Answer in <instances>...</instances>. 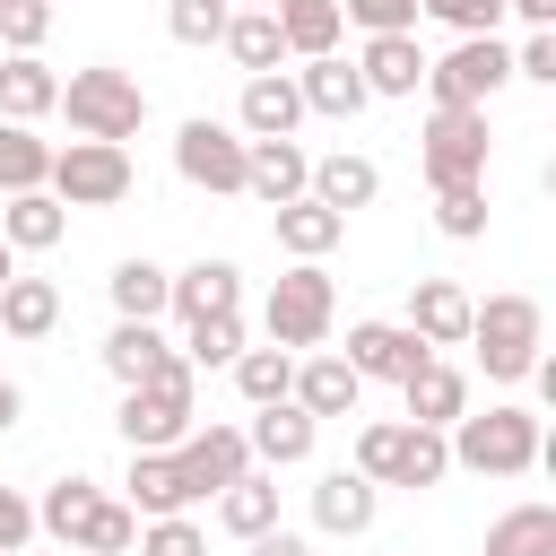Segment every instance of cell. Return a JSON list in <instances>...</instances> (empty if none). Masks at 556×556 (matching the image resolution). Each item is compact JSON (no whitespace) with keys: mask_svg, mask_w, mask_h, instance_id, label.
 <instances>
[{"mask_svg":"<svg viewBox=\"0 0 556 556\" xmlns=\"http://www.w3.org/2000/svg\"><path fill=\"white\" fill-rule=\"evenodd\" d=\"M443 452H452V469H478V478H521V469H539V460H547V434H539V408L495 400L486 417H452Z\"/></svg>","mask_w":556,"mask_h":556,"instance_id":"cell-1","label":"cell"},{"mask_svg":"<svg viewBox=\"0 0 556 556\" xmlns=\"http://www.w3.org/2000/svg\"><path fill=\"white\" fill-rule=\"evenodd\" d=\"M113 426H122L130 452H174V443L200 426V374L182 365V348H174L139 391H122V417H113Z\"/></svg>","mask_w":556,"mask_h":556,"instance_id":"cell-2","label":"cell"},{"mask_svg":"<svg viewBox=\"0 0 556 556\" xmlns=\"http://www.w3.org/2000/svg\"><path fill=\"white\" fill-rule=\"evenodd\" d=\"M469 348H478L486 382H530V365L547 348L539 295H486V304H469Z\"/></svg>","mask_w":556,"mask_h":556,"instance_id":"cell-3","label":"cell"},{"mask_svg":"<svg viewBox=\"0 0 556 556\" xmlns=\"http://www.w3.org/2000/svg\"><path fill=\"white\" fill-rule=\"evenodd\" d=\"M61 113H70V130H78V139H113V148H130V139H139V122H148V87H139L130 70L96 61V70H70Z\"/></svg>","mask_w":556,"mask_h":556,"instance_id":"cell-4","label":"cell"},{"mask_svg":"<svg viewBox=\"0 0 556 556\" xmlns=\"http://www.w3.org/2000/svg\"><path fill=\"white\" fill-rule=\"evenodd\" d=\"M261 321H269V348H287V356H313V348L330 339V321H339V287H330V269H321V261H295V269H278V278H269V304H261Z\"/></svg>","mask_w":556,"mask_h":556,"instance_id":"cell-5","label":"cell"},{"mask_svg":"<svg viewBox=\"0 0 556 556\" xmlns=\"http://www.w3.org/2000/svg\"><path fill=\"white\" fill-rule=\"evenodd\" d=\"M130 148H113V139H70V148H52V174H43V191L61 200V208H113V200H130Z\"/></svg>","mask_w":556,"mask_h":556,"instance_id":"cell-6","label":"cell"},{"mask_svg":"<svg viewBox=\"0 0 556 556\" xmlns=\"http://www.w3.org/2000/svg\"><path fill=\"white\" fill-rule=\"evenodd\" d=\"M486 113H460V104H434L426 113V139H417V165L434 191H460V182H486Z\"/></svg>","mask_w":556,"mask_h":556,"instance_id":"cell-7","label":"cell"},{"mask_svg":"<svg viewBox=\"0 0 556 556\" xmlns=\"http://www.w3.org/2000/svg\"><path fill=\"white\" fill-rule=\"evenodd\" d=\"M513 78V52L495 35H460L443 61H426V96L434 104H460V113H486V96Z\"/></svg>","mask_w":556,"mask_h":556,"instance_id":"cell-8","label":"cell"},{"mask_svg":"<svg viewBox=\"0 0 556 556\" xmlns=\"http://www.w3.org/2000/svg\"><path fill=\"white\" fill-rule=\"evenodd\" d=\"M243 148H252V139H243L235 122L191 113V122L174 130V174H182L191 191H217V200H226V191H243Z\"/></svg>","mask_w":556,"mask_h":556,"instance_id":"cell-9","label":"cell"},{"mask_svg":"<svg viewBox=\"0 0 556 556\" xmlns=\"http://www.w3.org/2000/svg\"><path fill=\"white\" fill-rule=\"evenodd\" d=\"M174 469H182V486H191V504H200V495H226V486L252 469V443H243V426H191V434L174 443Z\"/></svg>","mask_w":556,"mask_h":556,"instance_id":"cell-10","label":"cell"},{"mask_svg":"<svg viewBox=\"0 0 556 556\" xmlns=\"http://www.w3.org/2000/svg\"><path fill=\"white\" fill-rule=\"evenodd\" d=\"M426 356H434V348H426L408 321H348V365H356V382H408Z\"/></svg>","mask_w":556,"mask_h":556,"instance_id":"cell-11","label":"cell"},{"mask_svg":"<svg viewBox=\"0 0 556 556\" xmlns=\"http://www.w3.org/2000/svg\"><path fill=\"white\" fill-rule=\"evenodd\" d=\"M243 304V269L235 261H191V269H174L165 278V313L191 330V321H208V313H235Z\"/></svg>","mask_w":556,"mask_h":556,"instance_id":"cell-12","label":"cell"},{"mask_svg":"<svg viewBox=\"0 0 556 556\" xmlns=\"http://www.w3.org/2000/svg\"><path fill=\"white\" fill-rule=\"evenodd\" d=\"M304 182H313V156H304L295 139H252V148H243V191H252L261 208L304 200Z\"/></svg>","mask_w":556,"mask_h":556,"instance_id":"cell-13","label":"cell"},{"mask_svg":"<svg viewBox=\"0 0 556 556\" xmlns=\"http://www.w3.org/2000/svg\"><path fill=\"white\" fill-rule=\"evenodd\" d=\"M287 400H295V408H304V417L321 426V417H356V400H365V382H356V365H348V356H330V348H313V356L295 365V391H287Z\"/></svg>","mask_w":556,"mask_h":556,"instance_id":"cell-14","label":"cell"},{"mask_svg":"<svg viewBox=\"0 0 556 556\" xmlns=\"http://www.w3.org/2000/svg\"><path fill=\"white\" fill-rule=\"evenodd\" d=\"M295 122H304V96H295L287 70L243 78V104H235V130H243V139H295Z\"/></svg>","mask_w":556,"mask_h":556,"instance_id":"cell-15","label":"cell"},{"mask_svg":"<svg viewBox=\"0 0 556 556\" xmlns=\"http://www.w3.org/2000/svg\"><path fill=\"white\" fill-rule=\"evenodd\" d=\"M374 513H382V486L356 478V469H330V478L313 486V530H330V539H365Z\"/></svg>","mask_w":556,"mask_h":556,"instance_id":"cell-16","label":"cell"},{"mask_svg":"<svg viewBox=\"0 0 556 556\" xmlns=\"http://www.w3.org/2000/svg\"><path fill=\"white\" fill-rule=\"evenodd\" d=\"M408 330L426 348H460L469 339V287L460 278H417L408 287Z\"/></svg>","mask_w":556,"mask_h":556,"instance_id":"cell-17","label":"cell"},{"mask_svg":"<svg viewBox=\"0 0 556 556\" xmlns=\"http://www.w3.org/2000/svg\"><path fill=\"white\" fill-rule=\"evenodd\" d=\"M313 434H321V426H313L295 400H269V408L243 426V443H252L261 469H295V460H313Z\"/></svg>","mask_w":556,"mask_h":556,"instance_id":"cell-18","label":"cell"},{"mask_svg":"<svg viewBox=\"0 0 556 556\" xmlns=\"http://www.w3.org/2000/svg\"><path fill=\"white\" fill-rule=\"evenodd\" d=\"M356 78H365V96H417V87H426V52H417V35H365Z\"/></svg>","mask_w":556,"mask_h":556,"instance_id":"cell-19","label":"cell"},{"mask_svg":"<svg viewBox=\"0 0 556 556\" xmlns=\"http://www.w3.org/2000/svg\"><path fill=\"white\" fill-rule=\"evenodd\" d=\"M295 96H304V113H330V122H356V113L374 104L365 78H356V61H339V52L304 61V70H295Z\"/></svg>","mask_w":556,"mask_h":556,"instance_id":"cell-20","label":"cell"},{"mask_svg":"<svg viewBox=\"0 0 556 556\" xmlns=\"http://www.w3.org/2000/svg\"><path fill=\"white\" fill-rule=\"evenodd\" d=\"M122 504L139 521H165V513H191V486L174 469V452H130V478H122Z\"/></svg>","mask_w":556,"mask_h":556,"instance_id":"cell-21","label":"cell"},{"mask_svg":"<svg viewBox=\"0 0 556 556\" xmlns=\"http://www.w3.org/2000/svg\"><path fill=\"white\" fill-rule=\"evenodd\" d=\"M304 191H313L330 217H348V208H374V191H382V165L339 148V156H313V182H304Z\"/></svg>","mask_w":556,"mask_h":556,"instance_id":"cell-22","label":"cell"},{"mask_svg":"<svg viewBox=\"0 0 556 556\" xmlns=\"http://www.w3.org/2000/svg\"><path fill=\"white\" fill-rule=\"evenodd\" d=\"M269 235H278V252H295V261H330V252H339V235H348V217H330V208L304 191V200L269 208Z\"/></svg>","mask_w":556,"mask_h":556,"instance_id":"cell-23","label":"cell"},{"mask_svg":"<svg viewBox=\"0 0 556 556\" xmlns=\"http://www.w3.org/2000/svg\"><path fill=\"white\" fill-rule=\"evenodd\" d=\"M400 400H408V426H452V417H469V382H460L443 356H426V365L400 382Z\"/></svg>","mask_w":556,"mask_h":556,"instance_id":"cell-24","label":"cell"},{"mask_svg":"<svg viewBox=\"0 0 556 556\" xmlns=\"http://www.w3.org/2000/svg\"><path fill=\"white\" fill-rule=\"evenodd\" d=\"M61 104V78L35 52H0V122H43Z\"/></svg>","mask_w":556,"mask_h":556,"instance_id":"cell-25","label":"cell"},{"mask_svg":"<svg viewBox=\"0 0 556 556\" xmlns=\"http://www.w3.org/2000/svg\"><path fill=\"white\" fill-rule=\"evenodd\" d=\"M269 17H278V43H287V52H304V61L339 52V35H348L339 0H269Z\"/></svg>","mask_w":556,"mask_h":556,"instance_id":"cell-26","label":"cell"},{"mask_svg":"<svg viewBox=\"0 0 556 556\" xmlns=\"http://www.w3.org/2000/svg\"><path fill=\"white\" fill-rule=\"evenodd\" d=\"M217 530H226V539H261V530H278V478H269V469H243V478L217 495Z\"/></svg>","mask_w":556,"mask_h":556,"instance_id":"cell-27","label":"cell"},{"mask_svg":"<svg viewBox=\"0 0 556 556\" xmlns=\"http://www.w3.org/2000/svg\"><path fill=\"white\" fill-rule=\"evenodd\" d=\"M61 235H70V208H61L52 191H17V200L0 208V243H9V252H52Z\"/></svg>","mask_w":556,"mask_h":556,"instance_id":"cell-28","label":"cell"},{"mask_svg":"<svg viewBox=\"0 0 556 556\" xmlns=\"http://www.w3.org/2000/svg\"><path fill=\"white\" fill-rule=\"evenodd\" d=\"M165 356H174V348H165V330H156V321H113V339H104V374H113L122 391H139Z\"/></svg>","mask_w":556,"mask_h":556,"instance_id":"cell-29","label":"cell"},{"mask_svg":"<svg viewBox=\"0 0 556 556\" xmlns=\"http://www.w3.org/2000/svg\"><path fill=\"white\" fill-rule=\"evenodd\" d=\"M443 469H452V452H443V426H408V417H400V443H391V469H382V486H443Z\"/></svg>","mask_w":556,"mask_h":556,"instance_id":"cell-30","label":"cell"},{"mask_svg":"<svg viewBox=\"0 0 556 556\" xmlns=\"http://www.w3.org/2000/svg\"><path fill=\"white\" fill-rule=\"evenodd\" d=\"M52 321H61V287L52 278H9L0 287V330L9 339H52Z\"/></svg>","mask_w":556,"mask_h":556,"instance_id":"cell-31","label":"cell"},{"mask_svg":"<svg viewBox=\"0 0 556 556\" xmlns=\"http://www.w3.org/2000/svg\"><path fill=\"white\" fill-rule=\"evenodd\" d=\"M486 556H556V504H513L486 521Z\"/></svg>","mask_w":556,"mask_h":556,"instance_id":"cell-32","label":"cell"},{"mask_svg":"<svg viewBox=\"0 0 556 556\" xmlns=\"http://www.w3.org/2000/svg\"><path fill=\"white\" fill-rule=\"evenodd\" d=\"M96 504H104V486L70 469V478H52V486H43V504H35V530H52V539L70 547V539H78V521H87Z\"/></svg>","mask_w":556,"mask_h":556,"instance_id":"cell-33","label":"cell"},{"mask_svg":"<svg viewBox=\"0 0 556 556\" xmlns=\"http://www.w3.org/2000/svg\"><path fill=\"white\" fill-rule=\"evenodd\" d=\"M43 174H52V148H43L26 122H0V200L43 191Z\"/></svg>","mask_w":556,"mask_h":556,"instance_id":"cell-34","label":"cell"},{"mask_svg":"<svg viewBox=\"0 0 556 556\" xmlns=\"http://www.w3.org/2000/svg\"><path fill=\"white\" fill-rule=\"evenodd\" d=\"M217 43H226V52L243 61V78H261V70H278V52H287V43H278V17H269V9H235Z\"/></svg>","mask_w":556,"mask_h":556,"instance_id":"cell-35","label":"cell"},{"mask_svg":"<svg viewBox=\"0 0 556 556\" xmlns=\"http://www.w3.org/2000/svg\"><path fill=\"white\" fill-rule=\"evenodd\" d=\"M165 278L174 269H156V261H113V278H104L113 287V313L122 321H156L165 313Z\"/></svg>","mask_w":556,"mask_h":556,"instance_id":"cell-36","label":"cell"},{"mask_svg":"<svg viewBox=\"0 0 556 556\" xmlns=\"http://www.w3.org/2000/svg\"><path fill=\"white\" fill-rule=\"evenodd\" d=\"M235 391H243L252 408L287 400V391H295V356H287V348H243V356H235Z\"/></svg>","mask_w":556,"mask_h":556,"instance_id":"cell-37","label":"cell"},{"mask_svg":"<svg viewBox=\"0 0 556 556\" xmlns=\"http://www.w3.org/2000/svg\"><path fill=\"white\" fill-rule=\"evenodd\" d=\"M70 547H78V556H130V547H139V513H130L122 495H104V504L78 521V539H70Z\"/></svg>","mask_w":556,"mask_h":556,"instance_id":"cell-38","label":"cell"},{"mask_svg":"<svg viewBox=\"0 0 556 556\" xmlns=\"http://www.w3.org/2000/svg\"><path fill=\"white\" fill-rule=\"evenodd\" d=\"M243 356V313H208V321H191V339H182V365L200 374V365H235Z\"/></svg>","mask_w":556,"mask_h":556,"instance_id":"cell-39","label":"cell"},{"mask_svg":"<svg viewBox=\"0 0 556 556\" xmlns=\"http://www.w3.org/2000/svg\"><path fill=\"white\" fill-rule=\"evenodd\" d=\"M434 226L452 243H478L486 235V182H460V191H434Z\"/></svg>","mask_w":556,"mask_h":556,"instance_id":"cell-40","label":"cell"},{"mask_svg":"<svg viewBox=\"0 0 556 556\" xmlns=\"http://www.w3.org/2000/svg\"><path fill=\"white\" fill-rule=\"evenodd\" d=\"M226 17H235L226 0H165V35H174V43H191V52H200V43H217V35H226Z\"/></svg>","mask_w":556,"mask_h":556,"instance_id":"cell-41","label":"cell"},{"mask_svg":"<svg viewBox=\"0 0 556 556\" xmlns=\"http://www.w3.org/2000/svg\"><path fill=\"white\" fill-rule=\"evenodd\" d=\"M52 35V0H0V52H35Z\"/></svg>","mask_w":556,"mask_h":556,"instance_id":"cell-42","label":"cell"},{"mask_svg":"<svg viewBox=\"0 0 556 556\" xmlns=\"http://www.w3.org/2000/svg\"><path fill=\"white\" fill-rule=\"evenodd\" d=\"M139 556H208V539L191 513H165V521H139Z\"/></svg>","mask_w":556,"mask_h":556,"instance_id":"cell-43","label":"cell"},{"mask_svg":"<svg viewBox=\"0 0 556 556\" xmlns=\"http://www.w3.org/2000/svg\"><path fill=\"white\" fill-rule=\"evenodd\" d=\"M339 17L365 35H417V0H339Z\"/></svg>","mask_w":556,"mask_h":556,"instance_id":"cell-44","label":"cell"},{"mask_svg":"<svg viewBox=\"0 0 556 556\" xmlns=\"http://www.w3.org/2000/svg\"><path fill=\"white\" fill-rule=\"evenodd\" d=\"M417 17H443L452 35H495L504 26V0H417Z\"/></svg>","mask_w":556,"mask_h":556,"instance_id":"cell-45","label":"cell"},{"mask_svg":"<svg viewBox=\"0 0 556 556\" xmlns=\"http://www.w3.org/2000/svg\"><path fill=\"white\" fill-rule=\"evenodd\" d=\"M513 78H539V87H556V26H530V35H521V52H513Z\"/></svg>","mask_w":556,"mask_h":556,"instance_id":"cell-46","label":"cell"},{"mask_svg":"<svg viewBox=\"0 0 556 556\" xmlns=\"http://www.w3.org/2000/svg\"><path fill=\"white\" fill-rule=\"evenodd\" d=\"M26 539H35V504H26L17 486H0V556H17Z\"/></svg>","mask_w":556,"mask_h":556,"instance_id":"cell-47","label":"cell"},{"mask_svg":"<svg viewBox=\"0 0 556 556\" xmlns=\"http://www.w3.org/2000/svg\"><path fill=\"white\" fill-rule=\"evenodd\" d=\"M243 556H313L295 530H261V539H243Z\"/></svg>","mask_w":556,"mask_h":556,"instance_id":"cell-48","label":"cell"},{"mask_svg":"<svg viewBox=\"0 0 556 556\" xmlns=\"http://www.w3.org/2000/svg\"><path fill=\"white\" fill-rule=\"evenodd\" d=\"M504 9H513L521 26H556V0H504Z\"/></svg>","mask_w":556,"mask_h":556,"instance_id":"cell-49","label":"cell"},{"mask_svg":"<svg viewBox=\"0 0 556 556\" xmlns=\"http://www.w3.org/2000/svg\"><path fill=\"white\" fill-rule=\"evenodd\" d=\"M17 408H26V400H17V382H9V374H0V434H9V426H17Z\"/></svg>","mask_w":556,"mask_h":556,"instance_id":"cell-50","label":"cell"},{"mask_svg":"<svg viewBox=\"0 0 556 556\" xmlns=\"http://www.w3.org/2000/svg\"><path fill=\"white\" fill-rule=\"evenodd\" d=\"M9 278H17V252H9V243H0V287H9Z\"/></svg>","mask_w":556,"mask_h":556,"instance_id":"cell-51","label":"cell"},{"mask_svg":"<svg viewBox=\"0 0 556 556\" xmlns=\"http://www.w3.org/2000/svg\"><path fill=\"white\" fill-rule=\"evenodd\" d=\"M226 9H269V0H226Z\"/></svg>","mask_w":556,"mask_h":556,"instance_id":"cell-52","label":"cell"}]
</instances>
